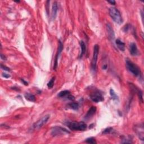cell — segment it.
I'll use <instances>...</instances> for the list:
<instances>
[{"label": "cell", "instance_id": "6da1fadb", "mask_svg": "<svg viewBox=\"0 0 144 144\" xmlns=\"http://www.w3.org/2000/svg\"><path fill=\"white\" fill-rule=\"evenodd\" d=\"M66 125L72 131H84L87 127L86 123L84 122H67Z\"/></svg>", "mask_w": 144, "mask_h": 144}, {"label": "cell", "instance_id": "7a4b0ae2", "mask_svg": "<svg viewBox=\"0 0 144 144\" xmlns=\"http://www.w3.org/2000/svg\"><path fill=\"white\" fill-rule=\"evenodd\" d=\"M126 64L127 69H128L131 73L137 77H140L141 76V72L140 69H139L138 66L133 63L132 61H131V60H129L128 59H127L126 60Z\"/></svg>", "mask_w": 144, "mask_h": 144}, {"label": "cell", "instance_id": "3957f363", "mask_svg": "<svg viewBox=\"0 0 144 144\" xmlns=\"http://www.w3.org/2000/svg\"><path fill=\"white\" fill-rule=\"evenodd\" d=\"M109 15L114 22L116 24H121L123 23V19L121 14L116 8L112 7L109 9Z\"/></svg>", "mask_w": 144, "mask_h": 144}, {"label": "cell", "instance_id": "277c9868", "mask_svg": "<svg viewBox=\"0 0 144 144\" xmlns=\"http://www.w3.org/2000/svg\"><path fill=\"white\" fill-rule=\"evenodd\" d=\"M99 52V47L98 45H95L93 47V53L92 59L91 61V68L93 71L96 70L97 65V61L98 58V55Z\"/></svg>", "mask_w": 144, "mask_h": 144}, {"label": "cell", "instance_id": "5b68a950", "mask_svg": "<svg viewBox=\"0 0 144 144\" xmlns=\"http://www.w3.org/2000/svg\"><path fill=\"white\" fill-rule=\"evenodd\" d=\"M91 99L95 103H100L104 100V97L102 93L99 90H95L89 95Z\"/></svg>", "mask_w": 144, "mask_h": 144}, {"label": "cell", "instance_id": "8992f818", "mask_svg": "<svg viewBox=\"0 0 144 144\" xmlns=\"http://www.w3.org/2000/svg\"><path fill=\"white\" fill-rule=\"evenodd\" d=\"M65 133H70V132L68 129L60 126H55L52 128L51 135L53 136H57L65 134Z\"/></svg>", "mask_w": 144, "mask_h": 144}, {"label": "cell", "instance_id": "52a82bcc", "mask_svg": "<svg viewBox=\"0 0 144 144\" xmlns=\"http://www.w3.org/2000/svg\"><path fill=\"white\" fill-rule=\"evenodd\" d=\"M50 118L49 115H46L45 116H43L42 118L39 119L33 125V128L34 129H39L42 127L47 122L48 120Z\"/></svg>", "mask_w": 144, "mask_h": 144}, {"label": "cell", "instance_id": "ba28073f", "mask_svg": "<svg viewBox=\"0 0 144 144\" xmlns=\"http://www.w3.org/2000/svg\"><path fill=\"white\" fill-rule=\"evenodd\" d=\"M134 130L139 138L142 141H144V124L143 123L135 125L134 126Z\"/></svg>", "mask_w": 144, "mask_h": 144}, {"label": "cell", "instance_id": "9c48e42d", "mask_svg": "<svg viewBox=\"0 0 144 144\" xmlns=\"http://www.w3.org/2000/svg\"><path fill=\"white\" fill-rule=\"evenodd\" d=\"M58 43H59V44H58V51H57V53H56V55L55 56V61H54V70H56V68H57L58 67V59H59V58L60 54L61 53L62 50H63V45H62L61 41L60 40H59Z\"/></svg>", "mask_w": 144, "mask_h": 144}, {"label": "cell", "instance_id": "30bf717a", "mask_svg": "<svg viewBox=\"0 0 144 144\" xmlns=\"http://www.w3.org/2000/svg\"><path fill=\"white\" fill-rule=\"evenodd\" d=\"M106 31H107V34L109 39L112 41H114L115 39V33L112 26L109 23L106 24Z\"/></svg>", "mask_w": 144, "mask_h": 144}, {"label": "cell", "instance_id": "8fae6325", "mask_svg": "<svg viewBox=\"0 0 144 144\" xmlns=\"http://www.w3.org/2000/svg\"><path fill=\"white\" fill-rule=\"evenodd\" d=\"M129 51L131 55L133 56H136L139 55V52L136 44L135 43H131L129 45Z\"/></svg>", "mask_w": 144, "mask_h": 144}, {"label": "cell", "instance_id": "7c38bea8", "mask_svg": "<svg viewBox=\"0 0 144 144\" xmlns=\"http://www.w3.org/2000/svg\"><path fill=\"white\" fill-rule=\"evenodd\" d=\"M96 106H92V107L88 110V111L87 112V114H86L85 119L86 120H88L90 119L92 116H93L95 114L96 112Z\"/></svg>", "mask_w": 144, "mask_h": 144}, {"label": "cell", "instance_id": "4fadbf2b", "mask_svg": "<svg viewBox=\"0 0 144 144\" xmlns=\"http://www.w3.org/2000/svg\"><path fill=\"white\" fill-rule=\"evenodd\" d=\"M58 11V5L57 2H54L53 7H52V12H51V18L52 20H55L56 16H57Z\"/></svg>", "mask_w": 144, "mask_h": 144}, {"label": "cell", "instance_id": "5bb4252c", "mask_svg": "<svg viewBox=\"0 0 144 144\" xmlns=\"http://www.w3.org/2000/svg\"><path fill=\"white\" fill-rule=\"evenodd\" d=\"M130 86L132 87V89L134 90L135 92H136V93H137V95H138L139 100L141 101V103H143V93L141 89H140L139 88H137L135 86V85H133L132 84H130Z\"/></svg>", "mask_w": 144, "mask_h": 144}, {"label": "cell", "instance_id": "9a60e30c", "mask_svg": "<svg viewBox=\"0 0 144 144\" xmlns=\"http://www.w3.org/2000/svg\"><path fill=\"white\" fill-rule=\"evenodd\" d=\"M115 44L116 46L121 51H125V43L119 39H117L115 40Z\"/></svg>", "mask_w": 144, "mask_h": 144}, {"label": "cell", "instance_id": "2e32d148", "mask_svg": "<svg viewBox=\"0 0 144 144\" xmlns=\"http://www.w3.org/2000/svg\"><path fill=\"white\" fill-rule=\"evenodd\" d=\"M80 46L81 49V53L80 54V58H82L83 57V56L85 55V54L86 53V45L84 42L83 41H81L80 42Z\"/></svg>", "mask_w": 144, "mask_h": 144}, {"label": "cell", "instance_id": "e0dca14e", "mask_svg": "<svg viewBox=\"0 0 144 144\" xmlns=\"http://www.w3.org/2000/svg\"><path fill=\"white\" fill-rule=\"evenodd\" d=\"M24 97L28 101H29L31 102H35V97L33 95L29 93H26L24 94Z\"/></svg>", "mask_w": 144, "mask_h": 144}, {"label": "cell", "instance_id": "ac0fdd59", "mask_svg": "<svg viewBox=\"0 0 144 144\" xmlns=\"http://www.w3.org/2000/svg\"><path fill=\"white\" fill-rule=\"evenodd\" d=\"M70 94V91H69L68 90H64L61 91L60 92L58 93V97H61V98H63V97H66L68 96Z\"/></svg>", "mask_w": 144, "mask_h": 144}, {"label": "cell", "instance_id": "d6986e66", "mask_svg": "<svg viewBox=\"0 0 144 144\" xmlns=\"http://www.w3.org/2000/svg\"><path fill=\"white\" fill-rule=\"evenodd\" d=\"M110 94L111 97L112 98V99L114 100V101H119V97L118 96V95L116 94L115 92L114 89H110Z\"/></svg>", "mask_w": 144, "mask_h": 144}, {"label": "cell", "instance_id": "ffe728a7", "mask_svg": "<svg viewBox=\"0 0 144 144\" xmlns=\"http://www.w3.org/2000/svg\"><path fill=\"white\" fill-rule=\"evenodd\" d=\"M55 77H53L51 80H50V81L47 83V87L49 89H51L52 88H53L54 85V82H55Z\"/></svg>", "mask_w": 144, "mask_h": 144}, {"label": "cell", "instance_id": "44dd1931", "mask_svg": "<svg viewBox=\"0 0 144 144\" xmlns=\"http://www.w3.org/2000/svg\"><path fill=\"white\" fill-rule=\"evenodd\" d=\"M69 106L73 110H77L79 108V104L77 103H72L69 104Z\"/></svg>", "mask_w": 144, "mask_h": 144}, {"label": "cell", "instance_id": "7402d4cb", "mask_svg": "<svg viewBox=\"0 0 144 144\" xmlns=\"http://www.w3.org/2000/svg\"><path fill=\"white\" fill-rule=\"evenodd\" d=\"M86 143H88V144H96V140L95 138H93V137H89V138L87 139L86 140H85Z\"/></svg>", "mask_w": 144, "mask_h": 144}, {"label": "cell", "instance_id": "603a6c76", "mask_svg": "<svg viewBox=\"0 0 144 144\" xmlns=\"http://www.w3.org/2000/svg\"><path fill=\"white\" fill-rule=\"evenodd\" d=\"M121 143L123 144H127V143H132V139H131V137H124L123 139H122V141H121Z\"/></svg>", "mask_w": 144, "mask_h": 144}, {"label": "cell", "instance_id": "cb8c5ba5", "mask_svg": "<svg viewBox=\"0 0 144 144\" xmlns=\"http://www.w3.org/2000/svg\"><path fill=\"white\" fill-rule=\"evenodd\" d=\"M113 131V128L112 127H108V128L104 129V131L103 132V134H109V133H111Z\"/></svg>", "mask_w": 144, "mask_h": 144}, {"label": "cell", "instance_id": "d4e9b609", "mask_svg": "<svg viewBox=\"0 0 144 144\" xmlns=\"http://www.w3.org/2000/svg\"><path fill=\"white\" fill-rule=\"evenodd\" d=\"M1 69H2L3 70L5 71H7V72H10V71H11V69H10L9 67H7V66L4 65L2 64H1Z\"/></svg>", "mask_w": 144, "mask_h": 144}, {"label": "cell", "instance_id": "484cf974", "mask_svg": "<svg viewBox=\"0 0 144 144\" xmlns=\"http://www.w3.org/2000/svg\"><path fill=\"white\" fill-rule=\"evenodd\" d=\"M130 27H131V26L129 24H126V26L124 27V28H123V31H124V32H128V31L129 30V29H130Z\"/></svg>", "mask_w": 144, "mask_h": 144}, {"label": "cell", "instance_id": "4316f807", "mask_svg": "<svg viewBox=\"0 0 144 144\" xmlns=\"http://www.w3.org/2000/svg\"><path fill=\"white\" fill-rule=\"evenodd\" d=\"M2 76L5 78H9L10 77V75L6 73H2Z\"/></svg>", "mask_w": 144, "mask_h": 144}, {"label": "cell", "instance_id": "83f0119b", "mask_svg": "<svg viewBox=\"0 0 144 144\" xmlns=\"http://www.w3.org/2000/svg\"><path fill=\"white\" fill-rule=\"evenodd\" d=\"M108 2L111 4V5H115V1H114V0H112V1H108Z\"/></svg>", "mask_w": 144, "mask_h": 144}, {"label": "cell", "instance_id": "f1b7e54d", "mask_svg": "<svg viewBox=\"0 0 144 144\" xmlns=\"http://www.w3.org/2000/svg\"><path fill=\"white\" fill-rule=\"evenodd\" d=\"M1 59L2 60H6V57L5 55H3L2 54H1Z\"/></svg>", "mask_w": 144, "mask_h": 144}, {"label": "cell", "instance_id": "f546056e", "mask_svg": "<svg viewBox=\"0 0 144 144\" xmlns=\"http://www.w3.org/2000/svg\"><path fill=\"white\" fill-rule=\"evenodd\" d=\"M21 81H22V82L25 85H28V82H27V81H24V80H23V79H21Z\"/></svg>", "mask_w": 144, "mask_h": 144}, {"label": "cell", "instance_id": "4dcf8cb0", "mask_svg": "<svg viewBox=\"0 0 144 144\" xmlns=\"http://www.w3.org/2000/svg\"><path fill=\"white\" fill-rule=\"evenodd\" d=\"M15 2H17V3H19V2H20V1H15Z\"/></svg>", "mask_w": 144, "mask_h": 144}]
</instances>
